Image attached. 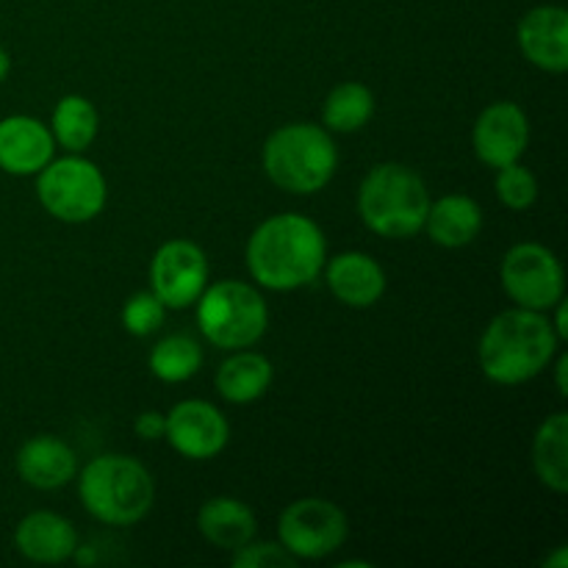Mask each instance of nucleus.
<instances>
[{
	"label": "nucleus",
	"instance_id": "nucleus-1",
	"mask_svg": "<svg viewBox=\"0 0 568 568\" xmlns=\"http://www.w3.org/2000/svg\"><path fill=\"white\" fill-rule=\"evenodd\" d=\"M327 242L322 227L303 214H277L261 222L247 242V270L258 286L297 292L325 270Z\"/></svg>",
	"mask_w": 568,
	"mask_h": 568
},
{
	"label": "nucleus",
	"instance_id": "nucleus-2",
	"mask_svg": "<svg viewBox=\"0 0 568 568\" xmlns=\"http://www.w3.org/2000/svg\"><path fill=\"white\" fill-rule=\"evenodd\" d=\"M560 336L544 311L510 308L494 316L480 336L483 375L497 386H521L541 375L558 353Z\"/></svg>",
	"mask_w": 568,
	"mask_h": 568
},
{
	"label": "nucleus",
	"instance_id": "nucleus-3",
	"mask_svg": "<svg viewBox=\"0 0 568 568\" xmlns=\"http://www.w3.org/2000/svg\"><path fill=\"white\" fill-rule=\"evenodd\" d=\"M430 192L419 172L405 164L372 166L358 189V214L372 233L383 239H410L425 227Z\"/></svg>",
	"mask_w": 568,
	"mask_h": 568
},
{
	"label": "nucleus",
	"instance_id": "nucleus-4",
	"mask_svg": "<svg viewBox=\"0 0 568 568\" xmlns=\"http://www.w3.org/2000/svg\"><path fill=\"white\" fill-rule=\"evenodd\" d=\"M261 161L277 189L288 194H316L336 175L338 150L327 128L288 122L270 133Z\"/></svg>",
	"mask_w": 568,
	"mask_h": 568
},
{
	"label": "nucleus",
	"instance_id": "nucleus-5",
	"mask_svg": "<svg viewBox=\"0 0 568 568\" xmlns=\"http://www.w3.org/2000/svg\"><path fill=\"white\" fill-rule=\"evenodd\" d=\"M78 497L89 516L111 527H131L150 514L155 486L150 471L128 455H100L81 469Z\"/></svg>",
	"mask_w": 568,
	"mask_h": 568
},
{
	"label": "nucleus",
	"instance_id": "nucleus-6",
	"mask_svg": "<svg viewBox=\"0 0 568 568\" xmlns=\"http://www.w3.org/2000/svg\"><path fill=\"white\" fill-rule=\"evenodd\" d=\"M197 325L220 349L253 347L270 325V308L258 288L242 281H220L197 297Z\"/></svg>",
	"mask_w": 568,
	"mask_h": 568
},
{
	"label": "nucleus",
	"instance_id": "nucleus-7",
	"mask_svg": "<svg viewBox=\"0 0 568 568\" xmlns=\"http://www.w3.org/2000/svg\"><path fill=\"white\" fill-rule=\"evenodd\" d=\"M37 175L39 203L59 222L81 225V222L94 220L109 197L103 172L78 153L50 159Z\"/></svg>",
	"mask_w": 568,
	"mask_h": 568
},
{
	"label": "nucleus",
	"instance_id": "nucleus-8",
	"mask_svg": "<svg viewBox=\"0 0 568 568\" xmlns=\"http://www.w3.org/2000/svg\"><path fill=\"white\" fill-rule=\"evenodd\" d=\"M277 536L297 560H322L344 547L349 521L347 514L331 499L305 497L283 508Z\"/></svg>",
	"mask_w": 568,
	"mask_h": 568
},
{
	"label": "nucleus",
	"instance_id": "nucleus-9",
	"mask_svg": "<svg viewBox=\"0 0 568 568\" xmlns=\"http://www.w3.org/2000/svg\"><path fill=\"white\" fill-rule=\"evenodd\" d=\"M503 288L519 308L549 314L566 294V272L558 255L536 242H521L505 253L499 266Z\"/></svg>",
	"mask_w": 568,
	"mask_h": 568
},
{
	"label": "nucleus",
	"instance_id": "nucleus-10",
	"mask_svg": "<svg viewBox=\"0 0 568 568\" xmlns=\"http://www.w3.org/2000/svg\"><path fill=\"white\" fill-rule=\"evenodd\" d=\"M209 283V258L189 239H172L155 250L150 261V292L164 308L181 311L197 303Z\"/></svg>",
	"mask_w": 568,
	"mask_h": 568
},
{
	"label": "nucleus",
	"instance_id": "nucleus-11",
	"mask_svg": "<svg viewBox=\"0 0 568 568\" xmlns=\"http://www.w3.org/2000/svg\"><path fill=\"white\" fill-rule=\"evenodd\" d=\"M164 438L183 458L209 460L227 447L231 425L222 410L205 399H183L166 414Z\"/></svg>",
	"mask_w": 568,
	"mask_h": 568
},
{
	"label": "nucleus",
	"instance_id": "nucleus-12",
	"mask_svg": "<svg viewBox=\"0 0 568 568\" xmlns=\"http://www.w3.org/2000/svg\"><path fill=\"white\" fill-rule=\"evenodd\" d=\"M527 144H530V120L521 105L499 100L477 116L475 131H471V148H475L477 159L491 170L519 161Z\"/></svg>",
	"mask_w": 568,
	"mask_h": 568
},
{
	"label": "nucleus",
	"instance_id": "nucleus-13",
	"mask_svg": "<svg viewBox=\"0 0 568 568\" xmlns=\"http://www.w3.org/2000/svg\"><path fill=\"white\" fill-rule=\"evenodd\" d=\"M516 42L525 59L544 72L568 70V11L564 6H536L516 28Z\"/></svg>",
	"mask_w": 568,
	"mask_h": 568
},
{
	"label": "nucleus",
	"instance_id": "nucleus-14",
	"mask_svg": "<svg viewBox=\"0 0 568 568\" xmlns=\"http://www.w3.org/2000/svg\"><path fill=\"white\" fill-rule=\"evenodd\" d=\"M55 153V139L44 122L28 114L0 120V170L9 175H37Z\"/></svg>",
	"mask_w": 568,
	"mask_h": 568
},
{
	"label": "nucleus",
	"instance_id": "nucleus-15",
	"mask_svg": "<svg viewBox=\"0 0 568 568\" xmlns=\"http://www.w3.org/2000/svg\"><path fill=\"white\" fill-rule=\"evenodd\" d=\"M325 281L333 297L347 308H372L386 294V272L372 255L349 250L327 261Z\"/></svg>",
	"mask_w": 568,
	"mask_h": 568
},
{
	"label": "nucleus",
	"instance_id": "nucleus-16",
	"mask_svg": "<svg viewBox=\"0 0 568 568\" xmlns=\"http://www.w3.org/2000/svg\"><path fill=\"white\" fill-rule=\"evenodd\" d=\"M14 547L31 564H64L75 555L78 532L64 516L33 510L17 525Z\"/></svg>",
	"mask_w": 568,
	"mask_h": 568
},
{
	"label": "nucleus",
	"instance_id": "nucleus-17",
	"mask_svg": "<svg viewBox=\"0 0 568 568\" xmlns=\"http://www.w3.org/2000/svg\"><path fill=\"white\" fill-rule=\"evenodd\" d=\"M17 475L39 491H55L75 480L78 458L67 442L55 436H33L17 453Z\"/></svg>",
	"mask_w": 568,
	"mask_h": 568
},
{
	"label": "nucleus",
	"instance_id": "nucleus-18",
	"mask_svg": "<svg viewBox=\"0 0 568 568\" xmlns=\"http://www.w3.org/2000/svg\"><path fill=\"white\" fill-rule=\"evenodd\" d=\"M197 530L200 536L216 549L225 552H236L244 544L255 538V514L236 497H214L205 499L203 508L197 514Z\"/></svg>",
	"mask_w": 568,
	"mask_h": 568
},
{
	"label": "nucleus",
	"instance_id": "nucleus-19",
	"mask_svg": "<svg viewBox=\"0 0 568 568\" xmlns=\"http://www.w3.org/2000/svg\"><path fill=\"white\" fill-rule=\"evenodd\" d=\"M480 227L483 211L475 200L466 194H444L436 203H430L422 231H427V236L442 247L458 250L475 242Z\"/></svg>",
	"mask_w": 568,
	"mask_h": 568
},
{
	"label": "nucleus",
	"instance_id": "nucleus-20",
	"mask_svg": "<svg viewBox=\"0 0 568 568\" xmlns=\"http://www.w3.org/2000/svg\"><path fill=\"white\" fill-rule=\"evenodd\" d=\"M272 377L275 369L266 355L236 349V355H231L216 372V392L233 405H250L270 392Z\"/></svg>",
	"mask_w": 568,
	"mask_h": 568
},
{
	"label": "nucleus",
	"instance_id": "nucleus-21",
	"mask_svg": "<svg viewBox=\"0 0 568 568\" xmlns=\"http://www.w3.org/2000/svg\"><path fill=\"white\" fill-rule=\"evenodd\" d=\"M532 469L555 494L568 491V414L558 410L541 422L532 438Z\"/></svg>",
	"mask_w": 568,
	"mask_h": 568
},
{
	"label": "nucleus",
	"instance_id": "nucleus-22",
	"mask_svg": "<svg viewBox=\"0 0 568 568\" xmlns=\"http://www.w3.org/2000/svg\"><path fill=\"white\" fill-rule=\"evenodd\" d=\"M98 109L92 105V100L81 98V94H67L53 109L50 133L67 153H83L98 136Z\"/></svg>",
	"mask_w": 568,
	"mask_h": 568
},
{
	"label": "nucleus",
	"instance_id": "nucleus-23",
	"mask_svg": "<svg viewBox=\"0 0 568 568\" xmlns=\"http://www.w3.org/2000/svg\"><path fill=\"white\" fill-rule=\"evenodd\" d=\"M372 114H375V94L358 81L338 83L322 105V122L327 131L336 133L361 131L372 120Z\"/></svg>",
	"mask_w": 568,
	"mask_h": 568
},
{
	"label": "nucleus",
	"instance_id": "nucleus-24",
	"mask_svg": "<svg viewBox=\"0 0 568 568\" xmlns=\"http://www.w3.org/2000/svg\"><path fill=\"white\" fill-rule=\"evenodd\" d=\"M150 372L164 383H186L194 377L203 366V349L194 338L181 336H166L150 349Z\"/></svg>",
	"mask_w": 568,
	"mask_h": 568
},
{
	"label": "nucleus",
	"instance_id": "nucleus-25",
	"mask_svg": "<svg viewBox=\"0 0 568 568\" xmlns=\"http://www.w3.org/2000/svg\"><path fill=\"white\" fill-rule=\"evenodd\" d=\"M494 189H497L499 203L510 211H527L538 197L536 175L527 166H521L519 161H514L508 166H499Z\"/></svg>",
	"mask_w": 568,
	"mask_h": 568
},
{
	"label": "nucleus",
	"instance_id": "nucleus-26",
	"mask_svg": "<svg viewBox=\"0 0 568 568\" xmlns=\"http://www.w3.org/2000/svg\"><path fill=\"white\" fill-rule=\"evenodd\" d=\"M164 303L153 292H136L122 305V327L136 338L153 336L164 325Z\"/></svg>",
	"mask_w": 568,
	"mask_h": 568
},
{
	"label": "nucleus",
	"instance_id": "nucleus-27",
	"mask_svg": "<svg viewBox=\"0 0 568 568\" xmlns=\"http://www.w3.org/2000/svg\"><path fill=\"white\" fill-rule=\"evenodd\" d=\"M231 564L236 568H294L297 566V558L283 544L250 541L233 552Z\"/></svg>",
	"mask_w": 568,
	"mask_h": 568
},
{
	"label": "nucleus",
	"instance_id": "nucleus-28",
	"mask_svg": "<svg viewBox=\"0 0 568 568\" xmlns=\"http://www.w3.org/2000/svg\"><path fill=\"white\" fill-rule=\"evenodd\" d=\"M164 427L166 416L159 414V410H144V414H139L136 422H133V430H136V436L144 438V442L164 438Z\"/></svg>",
	"mask_w": 568,
	"mask_h": 568
},
{
	"label": "nucleus",
	"instance_id": "nucleus-29",
	"mask_svg": "<svg viewBox=\"0 0 568 568\" xmlns=\"http://www.w3.org/2000/svg\"><path fill=\"white\" fill-rule=\"evenodd\" d=\"M552 308H555V322H552V327H555V333H558V336H560V342H564V338H568V325H566V303H564V300H560V303H555Z\"/></svg>",
	"mask_w": 568,
	"mask_h": 568
},
{
	"label": "nucleus",
	"instance_id": "nucleus-30",
	"mask_svg": "<svg viewBox=\"0 0 568 568\" xmlns=\"http://www.w3.org/2000/svg\"><path fill=\"white\" fill-rule=\"evenodd\" d=\"M566 372H568V355H566V353H560L558 366H555V381H558V394H560V397H566V394H568Z\"/></svg>",
	"mask_w": 568,
	"mask_h": 568
},
{
	"label": "nucleus",
	"instance_id": "nucleus-31",
	"mask_svg": "<svg viewBox=\"0 0 568 568\" xmlns=\"http://www.w3.org/2000/svg\"><path fill=\"white\" fill-rule=\"evenodd\" d=\"M544 566H547V568H566L568 566V552H566V549L564 547H560L558 549V555H555V558H547V564H544Z\"/></svg>",
	"mask_w": 568,
	"mask_h": 568
},
{
	"label": "nucleus",
	"instance_id": "nucleus-32",
	"mask_svg": "<svg viewBox=\"0 0 568 568\" xmlns=\"http://www.w3.org/2000/svg\"><path fill=\"white\" fill-rule=\"evenodd\" d=\"M11 72V59L3 48H0V81H6V75Z\"/></svg>",
	"mask_w": 568,
	"mask_h": 568
}]
</instances>
